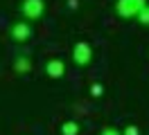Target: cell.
<instances>
[{
    "label": "cell",
    "mask_w": 149,
    "mask_h": 135,
    "mask_svg": "<svg viewBox=\"0 0 149 135\" xmlns=\"http://www.w3.org/2000/svg\"><path fill=\"white\" fill-rule=\"evenodd\" d=\"M72 63L79 68H86L93 63V45L88 41H77L72 45Z\"/></svg>",
    "instance_id": "obj_3"
},
{
    "label": "cell",
    "mask_w": 149,
    "mask_h": 135,
    "mask_svg": "<svg viewBox=\"0 0 149 135\" xmlns=\"http://www.w3.org/2000/svg\"><path fill=\"white\" fill-rule=\"evenodd\" d=\"M149 5V0H115V14L122 18V20H133L138 18V14Z\"/></svg>",
    "instance_id": "obj_1"
},
{
    "label": "cell",
    "mask_w": 149,
    "mask_h": 135,
    "mask_svg": "<svg viewBox=\"0 0 149 135\" xmlns=\"http://www.w3.org/2000/svg\"><path fill=\"white\" fill-rule=\"evenodd\" d=\"M100 135H122V128H115V126H104Z\"/></svg>",
    "instance_id": "obj_10"
},
{
    "label": "cell",
    "mask_w": 149,
    "mask_h": 135,
    "mask_svg": "<svg viewBox=\"0 0 149 135\" xmlns=\"http://www.w3.org/2000/svg\"><path fill=\"white\" fill-rule=\"evenodd\" d=\"M7 34H9V38L16 41V43H27L29 38H32V34H34V27H32L29 20L20 18V20H16V23H11V27H9Z\"/></svg>",
    "instance_id": "obj_4"
},
{
    "label": "cell",
    "mask_w": 149,
    "mask_h": 135,
    "mask_svg": "<svg viewBox=\"0 0 149 135\" xmlns=\"http://www.w3.org/2000/svg\"><path fill=\"white\" fill-rule=\"evenodd\" d=\"M65 5H68V9H72V11H74V9L79 7V0H68Z\"/></svg>",
    "instance_id": "obj_12"
},
{
    "label": "cell",
    "mask_w": 149,
    "mask_h": 135,
    "mask_svg": "<svg viewBox=\"0 0 149 135\" xmlns=\"http://www.w3.org/2000/svg\"><path fill=\"white\" fill-rule=\"evenodd\" d=\"M34 68V61H32V54H25L20 52L14 56V72L16 74H29Z\"/></svg>",
    "instance_id": "obj_6"
},
{
    "label": "cell",
    "mask_w": 149,
    "mask_h": 135,
    "mask_svg": "<svg viewBox=\"0 0 149 135\" xmlns=\"http://www.w3.org/2000/svg\"><path fill=\"white\" fill-rule=\"evenodd\" d=\"M43 72L50 79H63L65 77V61L59 59V56H50L45 63H43Z\"/></svg>",
    "instance_id": "obj_5"
},
{
    "label": "cell",
    "mask_w": 149,
    "mask_h": 135,
    "mask_svg": "<svg viewBox=\"0 0 149 135\" xmlns=\"http://www.w3.org/2000/svg\"><path fill=\"white\" fill-rule=\"evenodd\" d=\"M122 135H140V128L136 124H129V126L122 128Z\"/></svg>",
    "instance_id": "obj_11"
},
{
    "label": "cell",
    "mask_w": 149,
    "mask_h": 135,
    "mask_svg": "<svg viewBox=\"0 0 149 135\" xmlns=\"http://www.w3.org/2000/svg\"><path fill=\"white\" fill-rule=\"evenodd\" d=\"M102 95H104V86L100 83V81H95L93 86H91V97L97 99V97H102Z\"/></svg>",
    "instance_id": "obj_9"
},
{
    "label": "cell",
    "mask_w": 149,
    "mask_h": 135,
    "mask_svg": "<svg viewBox=\"0 0 149 135\" xmlns=\"http://www.w3.org/2000/svg\"><path fill=\"white\" fill-rule=\"evenodd\" d=\"M79 131H81V126L74 119H65L61 124V135H79Z\"/></svg>",
    "instance_id": "obj_7"
},
{
    "label": "cell",
    "mask_w": 149,
    "mask_h": 135,
    "mask_svg": "<svg viewBox=\"0 0 149 135\" xmlns=\"http://www.w3.org/2000/svg\"><path fill=\"white\" fill-rule=\"evenodd\" d=\"M136 20H138V25L149 27V5H147V7H145V9H142V11L138 14V18H136Z\"/></svg>",
    "instance_id": "obj_8"
},
{
    "label": "cell",
    "mask_w": 149,
    "mask_h": 135,
    "mask_svg": "<svg viewBox=\"0 0 149 135\" xmlns=\"http://www.w3.org/2000/svg\"><path fill=\"white\" fill-rule=\"evenodd\" d=\"M45 0H20V16L29 23H36L45 16Z\"/></svg>",
    "instance_id": "obj_2"
}]
</instances>
